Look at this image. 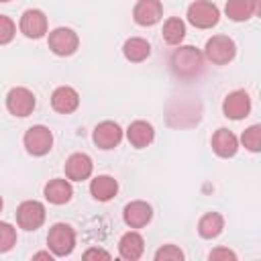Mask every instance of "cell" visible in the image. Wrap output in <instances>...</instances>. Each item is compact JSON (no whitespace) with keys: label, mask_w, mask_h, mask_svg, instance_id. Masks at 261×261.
<instances>
[{"label":"cell","mask_w":261,"mask_h":261,"mask_svg":"<svg viewBox=\"0 0 261 261\" xmlns=\"http://www.w3.org/2000/svg\"><path fill=\"white\" fill-rule=\"evenodd\" d=\"M210 261H218V259H224V261H228V259H237V255L232 253V251H228V249H224V247H220V249H214L210 255Z\"/></svg>","instance_id":"cell-29"},{"label":"cell","mask_w":261,"mask_h":261,"mask_svg":"<svg viewBox=\"0 0 261 261\" xmlns=\"http://www.w3.org/2000/svg\"><path fill=\"white\" fill-rule=\"evenodd\" d=\"M35 94L29 90V88H12L6 96V108L12 116H18V118H24L29 114H33L35 110Z\"/></svg>","instance_id":"cell-6"},{"label":"cell","mask_w":261,"mask_h":261,"mask_svg":"<svg viewBox=\"0 0 261 261\" xmlns=\"http://www.w3.org/2000/svg\"><path fill=\"white\" fill-rule=\"evenodd\" d=\"M224 228V218L218 212H206L198 220V232L202 239H216Z\"/></svg>","instance_id":"cell-23"},{"label":"cell","mask_w":261,"mask_h":261,"mask_svg":"<svg viewBox=\"0 0 261 261\" xmlns=\"http://www.w3.org/2000/svg\"><path fill=\"white\" fill-rule=\"evenodd\" d=\"M188 20L196 29H212L220 20V10L210 0H196L188 6Z\"/></svg>","instance_id":"cell-4"},{"label":"cell","mask_w":261,"mask_h":261,"mask_svg":"<svg viewBox=\"0 0 261 261\" xmlns=\"http://www.w3.org/2000/svg\"><path fill=\"white\" fill-rule=\"evenodd\" d=\"M18 29L29 39H41L47 33V16H45V12L39 10V8L24 10L22 16H20Z\"/></svg>","instance_id":"cell-10"},{"label":"cell","mask_w":261,"mask_h":261,"mask_svg":"<svg viewBox=\"0 0 261 261\" xmlns=\"http://www.w3.org/2000/svg\"><path fill=\"white\" fill-rule=\"evenodd\" d=\"M237 55V45L230 37L226 35H214L206 41V47H204V57L214 63V65H226L234 59Z\"/></svg>","instance_id":"cell-2"},{"label":"cell","mask_w":261,"mask_h":261,"mask_svg":"<svg viewBox=\"0 0 261 261\" xmlns=\"http://www.w3.org/2000/svg\"><path fill=\"white\" fill-rule=\"evenodd\" d=\"M16 222L22 230H37L45 222V206L37 200H24L16 208Z\"/></svg>","instance_id":"cell-7"},{"label":"cell","mask_w":261,"mask_h":261,"mask_svg":"<svg viewBox=\"0 0 261 261\" xmlns=\"http://www.w3.org/2000/svg\"><path fill=\"white\" fill-rule=\"evenodd\" d=\"M122 218H124L126 226H130V228H143V226H147L151 222L153 208L147 202H143V200H135V202H130V204L124 206Z\"/></svg>","instance_id":"cell-13"},{"label":"cell","mask_w":261,"mask_h":261,"mask_svg":"<svg viewBox=\"0 0 261 261\" xmlns=\"http://www.w3.org/2000/svg\"><path fill=\"white\" fill-rule=\"evenodd\" d=\"M14 35H16V24H14V20L8 18V16H4V14H0V45L10 43V41L14 39Z\"/></svg>","instance_id":"cell-28"},{"label":"cell","mask_w":261,"mask_h":261,"mask_svg":"<svg viewBox=\"0 0 261 261\" xmlns=\"http://www.w3.org/2000/svg\"><path fill=\"white\" fill-rule=\"evenodd\" d=\"M92 141L98 149H104V151L114 149L122 141V128L114 120H102L100 124H96L92 133Z\"/></svg>","instance_id":"cell-9"},{"label":"cell","mask_w":261,"mask_h":261,"mask_svg":"<svg viewBox=\"0 0 261 261\" xmlns=\"http://www.w3.org/2000/svg\"><path fill=\"white\" fill-rule=\"evenodd\" d=\"M184 37H186V24H184V20L177 18V16L167 18L165 24H163V39H165V43L167 45H179L184 41Z\"/></svg>","instance_id":"cell-24"},{"label":"cell","mask_w":261,"mask_h":261,"mask_svg":"<svg viewBox=\"0 0 261 261\" xmlns=\"http://www.w3.org/2000/svg\"><path fill=\"white\" fill-rule=\"evenodd\" d=\"M222 112L230 120H241V118L249 116V112H251V96L245 90L230 92L222 102Z\"/></svg>","instance_id":"cell-11"},{"label":"cell","mask_w":261,"mask_h":261,"mask_svg":"<svg viewBox=\"0 0 261 261\" xmlns=\"http://www.w3.org/2000/svg\"><path fill=\"white\" fill-rule=\"evenodd\" d=\"M145 251V241L137 230H128L118 241V255L126 261H137Z\"/></svg>","instance_id":"cell-16"},{"label":"cell","mask_w":261,"mask_h":261,"mask_svg":"<svg viewBox=\"0 0 261 261\" xmlns=\"http://www.w3.org/2000/svg\"><path fill=\"white\" fill-rule=\"evenodd\" d=\"M51 106L59 114H71L80 106V94L71 86H59L51 94Z\"/></svg>","instance_id":"cell-15"},{"label":"cell","mask_w":261,"mask_h":261,"mask_svg":"<svg viewBox=\"0 0 261 261\" xmlns=\"http://www.w3.org/2000/svg\"><path fill=\"white\" fill-rule=\"evenodd\" d=\"M22 143H24V149H27L31 155L43 157V155H47V153L51 151V147H53V133H51L47 126H43V124H35V126H31V128L24 133Z\"/></svg>","instance_id":"cell-5"},{"label":"cell","mask_w":261,"mask_h":261,"mask_svg":"<svg viewBox=\"0 0 261 261\" xmlns=\"http://www.w3.org/2000/svg\"><path fill=\"white\" fill-rule=\"evenodd\" d=\"M212 151L218 157H232L239 151V139L228 128H218L212 135Z\"/></svg>","instance_id":"cell-20"},{"label":"cell","mask_w":261,"mask_h":261,"mask_svg":"<svg viewBox=\"0 0 261 261\" xmlns=\"http://www.w3.org/2000/svg\"><path fill=\"white\" fill-rule=\"evenodd\" d=\"M181 259H184V251L175 245H163L155 253V261H181Z\"/></svg>","instance_id":"cell-27"},{"label":"cell","mask_w":261,"mask_h":261,"mask_svg":"<svg viewBox=\"0 0 261 261\" xmlns=\"http://www.w3.org/2000/svg\"><path fill=\"white\" fill-rule=\"evenodd\" d=\"M0 2H10V0H0Z\"/></svg>","instance_id":"cell-33"},{"label":"cell","mask_w":261,"mask_h":261,"mask_svg":"<svg viewBox=\"0 0 261 261\" xmlns=\"http://www.w3.org/2000/svg\"><path fill=\"white\" fill-rule=\"evenodd\" d=\"M241 141H243L245 149H249V151H253V153L261 151V126H259V124L249 126V128L243 133Z\"/></svg>","instance_id":"cell-25"},{"label":"cell","mask_w":261,"mask_h":261,"mask_svg":"<svg viewBox=\"0 0 261 261\" xmlns=\"http://www.w3.org/2000/svg\"><path fill=\"white\" fill-rule=\"evenodd\" d=\"M122 53H124V57H126L128 61L141 63V61H145V59L151 55V45H149V41H145V39H141V37H130V39L124 41Z\"/></svg>","instance_id":"cell-22"},{"label":"cell","mask_w":261,"mask_h":261,"mask_svg":"<svg viewBox=\"0 0 261 261\" xmlns=\"http://www.w3.org/2000/svg\"><path fill=\"white\" fill-rule=\"evenodd\" d=\"M33 259H49V261H51V259H53V253H37Z\"/></svg>","instance_id":"cell-31"},{"label":"cell","mask_w":261,"mask_h":261,"mask_svg":"<svg viewBox=\"0 0 261 261\" xmlns=\"http://www.w3.org/2000/svg\"><path fill=\"white\" fill-rule=\"evenodd\" d=\"M16 245V230L8 222H0V253L10 251Z\"/></svg>","instance_id":"cell-26"},{"label":"cell","mask_w":261,"mask_h":261,"mask_svg":"<svg viewBox=\"0 0 261 261\" xmlns=\"http://www.w3.org/2000/svg\"><path fill=\"white\" fill-rule=\"evenodd\" d=\"M77 45H80L77 35L67 27H59L49 33V49L59 57L73 55L77 51Z\"/></svg>","instance_id":"cell-8"},{"label":"cell","mask_w":261,"mask_h":261,"mask_svg":"<svg viewBox=\"0 0 261 261\" xmlns=\"http://www.w3.org/2000/svg\"><path fill=\"white\" fill-rule=\"evenodd\" d=\"M161 16H163L161 0H137L133 8V18L141 27H153L161 20Z\"/></svg>","instance_id":"cell-12"},{"label":"cell","mask_w":261,"mask_h":261,"mask_svg":"<svg viewBox=\"0 0 261 261\" xmlns=\"http://www.w3.org/2000/svg\"><path fill=\"white\" fill-rule=\"evenodd\" d=\"M202 67H204V55L200 53V49L192 45L179 47L171 55V69L179 77H194L202 71Z\"/></svg>","instance_id":"cell-1"},{"label":"cell","mask_w":261,"mask_h":261,"mask_svg":"<svg viewBox=\"0 0 261 261\" xmlns=\"http://www.w3.org/2000/svg\"><path fill=\"white\" fill-rule=\"evenodd\" d=\"M2 206H4V202H2V196H0V212H2Z\"/></svg>","instance_id":"cell-32"},{"label":"cell","mask_w":261,"mask_h":261,"mask_svg":"<svg viewBox=\"0 0 261 261\" xmlns=\"http://www.w3.org/2000/svg\"><path fill=\"white\" fill-rule=\"evenodd\" d=\"M126 139H128V143H130L133 147L143 149V147H147V145L153 143L155 130H153V126H151L147 120H135V122H130L128 128H126Z\"/></svg>","instance_id":"cell-18"},{"label":"cell","mask_w":261,"mask_h":261,"mask_svg":"<svg viewBox=\"0 0 261 261\" xmlns=\"http://www.w3.org/2000/svg\"><path fill=\"white\" fill-rule=\"evenodd\" d=\"M224 12L230 20L243 22L259 12V0H226Z\"/></svg>","instance_id":"cell-19"},{"label":"cell","mask_w":261,"mask_h":261,"mask_svg":"<svg viewBox=\"0 0 261 261\" xmlns=\"http://www.w3.org/2000/svg\"><path fill=\"white\" fill-rule=\"evenodd\" d=\"M110 259V253H106V251H102V249H88L86 253H84V259Z\"/></svg>","instance_id":"cell-30"},{"label":"cell","mask_w":261,"mask_h":261,"mask_svg":"<svg viewBox=\"0 0 261 261\" xmlns=\"http://www.w3.org/2000/svg\"><path fill=\"white\" fill-rule=\"evenodd\" d=\"M45 198L51 202V204H67L73 196V188L69 184V179H61V177H55V179H49L45 184Z\"/></svg>","instance_id":"cell-17"},{"label":"cell","mask_w":261,"mask_h":261,"mask_svg":"<svg viewBox=\"0 0 261 261\" xmlns=\"http://www.w3.org/2000/svg\"><path fill=\"white\" fill-rule=\"evenodd\" d=\"M47 247L55 257L69 255L75 247V230L65 222L53 224L49 228V234H47Z\"/></svg>","instance_id":"cell-3"},{"label":"cell","mask_w":261,"mask_h":261,"mask_svg":"<svg viewBox=\"0 0 261 261\" xmlns=\"http://www.w3.org/2000/svg\"><path fill=\"white\" fill-rule=\"evenodd\" d=\"M118 192V181L110 175H98L92 179L90 184V194L94 196V200L98 202H108L116 196Z\"/></svg>","instance_id":"cell-21"},{"label":"cell","mask_w":261,"mask_h":261,"mask_svg":"<svg viewBox=\"0 0 261 261\" xmlns=\"http://www.w3.org/2000/svg\"><path fill=\"white\" fill-rule=\"evenodd\" d=\"M92 171H94V163L86 153H73L65 161V177L71 181H84L92 175Z\"/></svg>","instance_id":"cell-14"}]
</instances>
